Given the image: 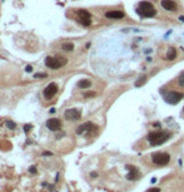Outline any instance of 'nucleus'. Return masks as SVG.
Segmentation results:
<instances>
[{
    "label": "nucleus",
    "instance_id": "nucleus-1",
    "mask_svg": "<svg viewBox=\"0 0 184 192\" xmlns=\"http://www.w3.org/2000/svg\"><path fill=\"white\" fill-rule=\"evenodd\" d=\"M172 137V133L169 131H153L146 136V141L150 146H160L165 143L168 139H170Z\"/></svg>",
    "mask_w": 184,
    "mask_h": 192
},
{
    "label": "nucleus",
    "instance_id": "nucleus-2",
    "mask_svg": "<svg viewBox=\"0 0 184 192\" xmlns=\"http://www.w3.org/2000/svg\"><path fill=\"white\" fill-rule=\"evenodd\" d=\"M137 13L143 18H153L157 15V9L152 3L149 1H140L137 8Z\"/></svg>",
    "mask_w": 184,
    "mask_h": 192
},
{
    "label": "nucleus",
    "instance_id": "nucleus-3",
    "mask_svg": "<svg viewBox=\"0 0 184 192\" xmlns=\"http://www.w3.org/2000/svg\"><path fill=\"white\" fill-rule=\"evenodd\" d=\"M150 161L157 167H163L170 162V154L167 152H155L150 154Z\"/></svg>",
    "mask_w": 184,
    "mask_h": 192
},
{
    "label": "nucleus",
    "instance_id": "nucleus-4",
    "mask_svg": "<svg viewBox=\"0 0 184 192\" xmlns=\"http://www.w3.org/2000/svg\"><path fill=\"white\" fill-rule=\"evenodd\" d=\"M68 63V59L64 56H47L45 58V65L50 69H59L63 68Z\"/></svg>",
    "mask_w": 184,
    "mask_h": 192
},
{
    "label": "nucleus",
    "instance_id": "nucleus-5",
    "mask_svg": "<svg viewBox=\"0 0 184 192\" xmlns=\"http://www.w3.org/2000/svg\"><path fill=\"white\" fill-rule=\"evenodd\" d=\"M163 98H164V100L167 102V103H169V104H176L184 98V92L175 90V89L168 90V92H165L163 94Z\"/></svg>",
    "mask_w": 184,
    "mask_h": 192
},
{
    "label": "nucleus",
    "instance_id": "nucleus-6",
    "mask_svg": "<svg viewBox=\"0 0 184 192\" xmlns=\"http://www.w3.org/2000/svg\"><path fill=\"white\" fill-rule=\"evenodd\" d=\"M64 118L66 120H70V122H77L81 118V112L77 108H70V109H66L64 112Z\"/></svg>",
    "mask_w": 184,
    "mask_h": 192
},
{
    "label": "nucleus",
    "instance_id": "nucleus-7",
    "mask_svg": "<svg viewBox=\"0 0 184 192\" xmlns=\"http://www.w3.org/2000/svg\"><path fill=\"white\" fill-rule=\"evenodd\" d=\"M58 90H59L58 84H56V83H50V84H48V87L44 88L43 96H44L45 99H51V98H54L56 96Z\"/></svg>",
    "mask_w": 184,
    "mask_h": 192
},
{
    "label": "nucleus",
    "instance_id": "nucleus-8",
    "mask_svg": "<svg viewBox=\"0 0 184 192\" xmlns=\"http://www.w3.org/2000/svg\"><path fill=\"white\" fill-rule=\"evenodd\" d=\"M78 15H79V19H80V23L84 26H89L92 24V14L88 10H84V9L78 10Z\"/></svg>",
    "mask_w": 184,
    "mask_h": 192
},
{
    "label": "nucleus",
    "instance_id": "nucleus-9",
    "mask_svg": "<svg viewBox=\"0 0 184 192\" xmlns=\"http://www.w3.org/2000/svg\"><path fill=\"white\" fill-rule=\"evenodd\" d=\"M160 6L167 11H176L178 10V4L174 0H160Z\"/></svg>",
    "mask_w": 184,
    "mask_h": 192
},
{
    "label": "nucleus",
    "instance_id": "nucleus-10",
    "mask_svg": "<svg viewBox=\"0 0 184 192\" xmlns=\"http://www.w3.org/2000/svg\"><path fill=\"white\" fill-rule=\"evenodd\" d=\"M47 127L49 131H53V132H56L62 128V120L59 118H50L47 120Z\"/></svg>",
    "mask_w": 184,
    "mask_h": 192
},
{
    "label": "nucleus",
    "instance_id": "nucleus-11",
    "mask_svg": "<svg viewBox=\"0 0 184 192\" xmlns=\"http://www.w3.org/2000/svg\"><path fill=\"white\" fill-rule=\"evenodd\" d=\"M94 128V124L92 122H86V123H83L81 126H79L77 128V134L81 136V134H85V133H89V132H92Z\"/></svg>",
    "mask_w": 184,
    "mask_h": 192
},
{
    "label": "nucleus",
    "instance_id": "nucleus-12",
    "mask_svg": "<svg viewBox=\"0 0 184 192\" xmlns=\"http://www.w3.org/2000/svg\"><path fill=\"white\" fill-rule=\"evenodd\" d=\"M125 17V13L122 10H109L105 13V18L108 19H123Z\"/></svg>",
    "mask_w": 184,
    "mask_h": 192
},
{
    "label": "nucleus",
    "instance_id": "nucleus-13",
    "mask_svg": "<svg viewBox=\"0 0 184 192\" xmlns=\"http://www.w3.org/2000/svg\"><path fill=\"white\" fill-rule=\"evenodd\" d=\"M176 55H178V53H176V49L175 48L170 47V48L168 49V52H167V59L168 60H174L176 58Z\"/></svg>",
    "mask_w": 184,
    "mask_h": 192
},
{
    "label": "nucleus",
    "instance_id": "nucleus-14",
    "mask_svg": "<svg viewBox=\"0 0 184 192\" xmlns=\"http://www.w3.org/2000/svg\"><path fill=\"white\" fill-rule=\"evenodd\" d=\"M78 87L81 89L89 88V87H92V81H89V79H81V81L78 82Z\"/></svg>",
    "mask_w": 184,
    "mask_h": 192
},
{
    "label": "nucleus",
    "instance_id": "nucleus-15",
    "mask_svg": "<svg viewBox=\"0 0 184 192\" xmlns=\"http://www.w3.org/2000/svg\"><path fill=\"white\" fill-rule=\"evenodd\" d=\"M175 85L178 87V88H184V72H182L178 78L175 79Z\"/></svg>",
    "mask_w": 184,
    "mask_h": 192
},
{
    "label": "nucleus",
    "instance_id": "nucleus-16",
    "mask_svg": "<svg viewBox=\"0 0 184 192\" xmlns=\"http://www.w3.org/2000/svg\"><path fill=\"white\" fill-rule=\"evenodd\" d=\"M62 48H63L64 52H73L74 44L73 43H64V44H62Z\"/></svg>",
    "mask_w": 184,
    "mask_h": 192
},
{
    "label": "nucleus",
    "instance_id": "nucleus-17",
    "mask_svg": "<svg viewBox=\"0 0 184 192\" xmlns=\"http://www.w3.org/2000/svg\"><path fill=\"white\" fill-rule=\"evenodd\" d=\"M145 81H146V77H145V75H142V77L137 81L135 85H137V87H140V85H143V83H145Z\"/></svg>",
    "mask_w": 184,
    "mask_h": 192
},
{
    "label": "nucleus",
    "instance_id": "nucleus-18",
    "mask_svg": "<svg viewBox=\"0 0 184 192\" xmlns=\"http://www.w3.org/2000/svg\"><path fill=\"white\" fill-rule=\"evenodd\" d=\"M146 192H160V188L159 187H153V188H149Z\"/></svg>",
    "mask_w": 184,
    "mask_h": 192
},
{
    "label": "nucleus",
    "instance_id": "nucleus-19",
    "mask_svg": "<svg viewBox=\"0 0 184 192\" xmlns=\"http://www.w3.org/2000/svg\"><path fill=\"white\" fill-rule=\"evenodd\" d=\"M48 77V74H45V73H40V74H35V78H47Z\"/></svg>",
    "mask_w": 184,
    "mask_h": 192
},
{
    "label": "nucleus",
    "instance_id": "nucleus-20",
    "mask_svg": "<svg viewBox=\"0 0 184 192\" xmlns=\"http://www.w3.org/2000/svg\"><path fill=\"white\" fill-rule=\"evenodd\" d=\"M8 124H9L10 128H15V123L14 122H8Z\"/></svg>",
    "mask_w": 184,
    "mask_h": 192
},
{
    "label": "nucleus",
    "instance_id": "nucleus-21",
    "mask_svg": "<svg viewBox=\"0 0 184 192\" xmlns=\"http://www.w3.org/2000/svg\"><path fill=\"white\" fill-rule=\"evenodd\" d=\"M31 69H33V68H31V65H28V67L25 68V70H26V72H31Z\"/></svg>",
    "mask_w": 184,
    "mask_h": 192
},
{
    "label": "nucleus",
    "instance_id": "nucleus-22",
    "mask_svg": "<svg viewBox=\"0 0 184 192\" xmlns=\"http://www.w3.org/2000/svg\"><path fill=\"white\" fill-rule=\"evenodd\" d=\"M30 172H33V173H34V172H35V168L31 167V168H30Z\"/></svg>",
    "mask_w": 184,
    "mask_h": 192
},
{
    "label": "nucleus",
    "instance_id": "nucleus-23",
    "mask_svg": "<svg viewBox=\"0 0 184 192\" xmlns=\"http://www.w3.org/2000/svg\"><path fill=\"white\" fill-rule=\"evenodd\" d=\"M179 19H180V20H182V21H184V17H180Z\"/></svg>",
    "mask_w": 184,
    "mask_h": 192
},
{
    "label": "nucleus",
    "instance_id": "nucleus-24",
    "mask_svg": "<svg viewBox=\"0 0 184 192\" xmlns=\"http://www.w3.org/2000/svg\"><path fill=\"white\" fill-rule=\"evenodd\" d=\"M182 113H184V108H183V112H182Z\"/></svg>",
    "mask_w": 184,
    "mask_h": 192
}]
</instances>
